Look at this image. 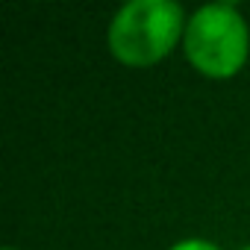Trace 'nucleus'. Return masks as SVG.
Here are the masks:
<instances>
[{"instance_id": "nucleus-4", "label": "nucleus", "mask_w": 250, "mask_h": 250, "mask_svg": "<svg viewBox=\"0 0 250 250\" xmlns=\"http://www.w3.org/2000/svg\"><path fill=\"white\" fill-rule=\"evenodd\" d=\"M241 250H250V244H247V247H241Z\"/></svg>"}, {"instance_id": "nucleus-5", "label": "nucleus", "mask_w": 250, "mask_h": 250, "mask_svg": "<svg viewBox=\"0 0 250 250\" xmlns=\"http://www.w3.org/2000/svg\"><path fill=\"white\" fill-rule=\"evenodd\" d=\"M6 250H15V247H6Z\"/></svg>"}, {"instance_id": "nucleus-1", "label": "nucleus", "mask_w": 250, "mask_h": 250, "mask_svg": "<svg viewBox=\"0 0 250 250\" xmlns=\"http://www.w3.org/2000/svg\"><path fill=\"white\" fill-rule=\"evenodd\" d=\"M183 30V9L174 0H130L109 24V47L130 65L156 62Z\"/></svg>"}, {"instance_id": "nucleus-3", "label": "nucleus", "mask_w": 250, "mask_h": 250, "mask_svg": "<svg viewBox=\"0 0 250 250\" xmlns=\"http://www.w3.org/2000/svg\"><path fill=\"white\" fill-rule=\"evenodd\" d=\"M171 250H221V247H215L212 241H203V238H186V241H177Z\"/></svg>"}, {"instance_id": "nucleus-2", "label": "nucleus", "mask_w": 250, "mask_h": 250, "mask_svg": "<svg viewBox=\"0 0 250 250\" xmlns=\"http://www.w3.org/2000/svg\"><path fill=\"white\" fill-rule=\"evenodd\" d=\"M186 53L209 77H229L247 56V24L241 12L218 0L203 3L186 27Z\"/></svg>"}]
</instances>
